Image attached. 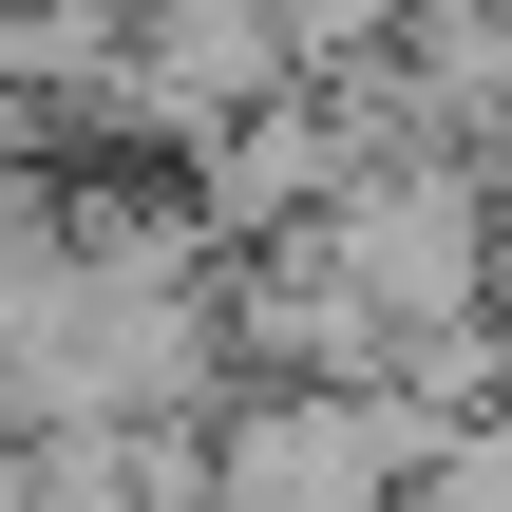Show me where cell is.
<instances>
[{"label": "cell", "instance_id": "6da1fadb", "mask_svg": "<svg viewBox=\"0 0 512 512\" xmlns=\"http://www.w3.org/2000/svg\"><path fill=\"white\" fill-rule=\"evenodd\" d=\"M418 399L399 380H228L209 399V494L228 512H342V494H418Z\"/></svg>", "mask_w": 512, "mask_h": 512}, {"label": "cell", "instance_id": "7a4b0ae2", "mask_svg": "<svg viewBox=\"0 0 512 512\" xmlns=\"http://www.w3.org/2000/svg\"><path fill=\"white\" fill-rule=\"evenodd\" d=\"M0 494H19V399H0Z\"/></svg>", "mask_w": 512, "mask_h": 512}]
</instances>
